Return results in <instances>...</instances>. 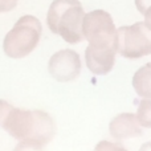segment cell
Wrapping results in <instances>:
<instances>
[{"mask_svg":"<svg viewBox=\"0 0 151 151\" xmlns=\"http://www.w3.org/2000/svg\"><path fill=\"white\" fill-rule=\"evenodd\" d=\"M137 118L142 127L151 129V99L142 98L137 110Z\"/></svg>","mask_w":151,"mask_h":151,"instance_id":"10","label":"cell"},{"mask_svg":"<svg viewBox=\"0 0 151 151\" xmlns=\"http://www.w3.org/2000/svg\"><path fill=\"white\" fill-rule=\"evenodd\" d=\"M118 50L104 49V48H93L88 45L85 50L86 66L91 73L97 76H105L111 72L115 64V55Z\"/></svg>","mask_w":151,"mask_h":151,"instance_id":"8","label":"cell"},{"mask_svg":"<svg viewBox=\"0 0 151 151\" xmlns=\"http://www.w3.org/2000/svg\"><path fill=\"white\" fill-rule=\"evenodd\" d=\"M94 151H129L121 143H114L110 141H101L97 143Z\"/></svg>","mask_w":151,"mask_h":151,"instance_id":"12","label":"cell"},{"mask_svg":"<svg viewBox=\"0 0 151 151\" xmlns=\"http://www.w3.org/2000/svg\"><path fill=\"white\" fill-rule=\"evenodd\" d=\"M109 131L110 135L117 141L137 138L143 133L137 114L133 113H121L115 115L109 123Z\"/></svg>","mask_w":151,"mask_h":151,"instance_id":"7","label":"cell"},{"mask_svg":"<svg viewBox=\"0 0 151 151\" xmlns=\"http://www.w3.org/2000/svg\"><path fill=\"white\" fill-rule=\"evenodd\" d=\"M83 17L80 0H53L48 9L47 24L52 33L63 37L68 44H78L83 40Z\"/></svg>","mask_w":151,"mask_h":151,"instance_id":"2","label":"cell"},{"mask_svg":"<svg viewBox=\"0 0 151 151\" xmlns=\"http://www.w3.org/2000/svg\"><path fill=\"white\" fill-rule=\"evenodd\" d=\"M118 53L129 60L151 55V28L145 21L118 28Z\"/></svg>","mask_w":151,"mask_h":151,"instance_id":"5","label":"cell"},{"mask_svg":"<svg viewBox=\"0 0 151 151\" xmlns=\"http://www.w3.org/2000/svg\"><path fill=\"white\" fill-rule=\"evenodd\" d=\"M133 88L141 98L151 99V63L141 66L133 77Z\"/></svg>","mask_w":151,"mask_h":151,"instance_id":"9","label":"cell"},{"mask_svg":"<svg viewBox=\"0 0 151 151\" xmlns=\"http://www.w3.org/2000/svg\"><path fill=\"white\" fill-rule=\"evenodd\" d=\"M82 33L90 47L118 50V29L106 11L96 9L85 13Z\"/></svg>","mask_w":151,"mask_h":151,"instance_id":"4","label":"cell"},{"mask_svg":"<svg viewBox=\"0 0 151 151\" xmlns=\"http://www.w3.org/2000/svg\"><path fill=\"white\" fill-rule=\"evenodd\" d=\"M41 35L42 25L39 19L32 15L21 16L13 28L5 35L3 41L4 53L13 60L27 57L37 47Z\"/></svg>","mask_w":151,"mask_h":151,"instance_id":"3","label":"cell"},{"mask_svg":"<svg viewBox=\"0 0 151 151\" xmlns=\"http://www.w3.org/2000/svg\"><path fill=\"white\" fill-rule=\"evenodd\" d=\"M143 16H145V23H146L147 25H149L150 28H151V8H150L149 11H147L146 13H145Z\"/></svg>","mask_w":151,"mask_h":151,"instance_id":"16","label":"cell"},{"mask_svg":"<svg viewBox=\"0 0 151 151\" xmlns=\"http://www.w3.org/2000/svg\"><path fill=\"white\" fill-rule=\"evenodd\" d=\"M135 5L137 9L139 11V13L145 15L151 8V0H135Z\"/></svg>","mask_w":151,"mask_h":151,"instance_id":"15","label":"cell"},{"mask_svg":"<svg viewBox=\"0 0 151 151\" xmlns=\"http://www.w3.org/2000/svg\"><path fill=\"white\" fill-rule=\"evenodd\" d=\"M17 5V0H0V13L11 12Z\"/></svg>","mask_w":151,"mask_h":151,"instance_id":"13","label":"cell"},{"mask_svg":"<svg viewBox=\"0 0 151 151\" xmlns=\"http://www.w3.org/2000/svg\"><path fill=\"white\" fill-rule=\"evenodd\" d=\"M139 151H151V142H146V143H143L141 146V149Z\"/></svg>","mask_w":151,"mask_h":151,"instance_id":"17","label":"cell"},{"mask_svg":"<svg viewBox=\"0 0 151 151\" xmlns=\"http://www.w3.org/2000/svg\"><path fill=\"white\" fill-rule=\"evenodd\" d=\"M0 127L17 141H33L47 146L56 134L53 118L42 110L12 107Z\"/></svg>","mask_w":151,"mask_h":151,"instance_id":"1","label":"cell"},{"mask_svg":"<svg viewBox=\"0 0 151 151\" xmlns=\"http://www.w3.org/2000/svg\"><path fill=\"white\" fill-rule=\"evenodd\" d=\"M81 58L73 49H63L56 52L48 63L50 76L58 82L74 81L81 73Z\"/></svg>","mask_w":151,"mask_h":151,"instance_id":"6","label":"cell"},{"mask_svg":"<svg viewBox=\"0 0 151 151\" xmlns=\"http://www.w3.org/2000/svg\"><path fill=\"white\" fill-rule=\"evenodd\" d=\"M44 147L42 145L37 143V142L33 141H19L17 146L13 149V151H44Z\"/></svg>","mask_w":151,"mask_h":151,"instance_id":"11","label":"cell"},{"mask_svg":"<svg viewBox=\"0 0 151 151\" xmlns=\"http://www.w3.org/2000/svg\"><path fill=\"white\" fill-rule=\"evenodd\" d=\"M12 105H9L7 101H4V99H0V126H1V123L4 122L5 117L8 115V113H9V110L12 109Z\"/></svg>","mask_w":151,"mask_h":151,"instance_id":"14","label":"cell"}]
</instances>
